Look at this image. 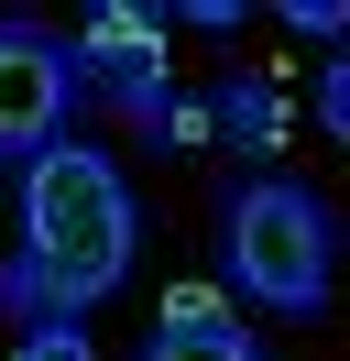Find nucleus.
<instances>
[{
    "instance_id": "obj_1",
    "label": "nucleus",
    "mask_w": 350,
    "mask_h": 361,
    "mask_svg": "<svg viewBox=\"0 0 350 361\" xmlns=\"http://www.w3.org/2000/svg\"><path fill=\"white\" fill-rule=\"evenodd\" d=\"M131 241H143V208H131L121 164L99 142H44L22 164V252L0 274V317L44 329V317H88L109 285L131 274Z\"/></svg>"
},
{
    "instance_id": "obj_2",
    "label": "nucleus",
    "mask_w": 350,
    "mask_h": 361,
    "mask_svg": "<svg viewBox=\"0 0 350 361\" xmlns=\"http://www.w3.org/2000/svg\"><path fill=\"white\" fill-rule=\"evenodd\" d=\"M219 263L241 295H262L274 317H318L328 307V208L296 176H252L219 208Z\"/></svg>"
},
{
    "instance_id": "obj_3",
    "label": "nucleus",
    "mask_w": 350,
    "mask_h": 361,
    "mask_svg": "<svg viewBox=\"0 0 350 361\" xmlns=\"http://www.w3.org/2000/svg\"><path fill=\"white\" fill-rule=\"evenodd\" d=\"M77 110V55L44 23H0V164H33L44 142H66Z\"/></svg>"
},
{
    "instance_id": "obj_4",
    "label": "nucleus",
    "mask_w": 350,
    "mask_h": 361,
    "mask_svg": "<svg viewBox=\"0 0 350 361\" xmlns=\"http://www.w3.org/2000/svg\"><path fill=\"white\" fill-rule=\"evenodd\" d=\"M66 55H77V77H99V88L121 99L131 121L175 99V55H164V23H153L143 0H99V11L77 23V44H66Z\"/></svg>"
},
{
    "instance_id": "obj_5",
    "label": "nucleus",
    "mask_w": 350,
    "mask_h": 361,
    "mask_svg": "<svg viewBox=\"0 0 350 361\" xmlns=\"http://www.w3.org/2000/svg\"><path fill=\"white\" fill-rule=\"evenodd\" d=\"M143 361H262V350H252V329H241L208 285H175L164 307H153V350Z\"/></svg>"
},
{
    "instance_id": "obj_6",
    "label": "nucleus",
    "mask_w": 350,
    "mask_h": 361,
    "mask_svg": "<svg viewBox=\"0 0 350 361\" xmlns=\"http://www.w3.org/2000/svg\"><path fill=\"white\" fill-rule=\"evenodd\" d=\"M208 132L241 142V154H274V142H284V99L262 88V77H230V88L208 99Z\"/></svg>"
},
{
    "instance_id": "obj_7",
    "label": "nucleus",
    "mask_w": 350,
    "mask_h": 361,
    "mask_svg": "<svg viewBox=\"0 0 350 361\" xmlns=\"http://www.w3.org/2000/svg\"><path fill=\"white\" fill-rule=\"evenodd\" d=\"M11 361H88V329H77V317H44V329H22Z\"/></svg>"
},
{
    "instance_id": "obj_8",
    "label": "nucleus",
    "mask_w": 350,
    "mask_h": 361,
    "mask_svg": "<svg viewBox=\"0 0 350 361\" xmlns=\"http://www.w3.org/2000/svg\"><path fill=\"white\" fill-rule=\"evenodd\" d=\"M153 142H208V99H164V110H143Z\"/></svg>"
},
{
    "instance_id": "obj_9",
    "label": "nucleus",
    "mask_w": 350,
    "mask_h": 361,
    "mask_svg": "<svg viewBox=\"0 0 350 361\" xmlns=\"http://www.w3.org/2000/svg\"><path fill=\"white\" fill-rule=\"evenodd\" d=\"M284 23H296L306 44H328V33H339V0H284Z\"/></svg>"
}]
</instances>
